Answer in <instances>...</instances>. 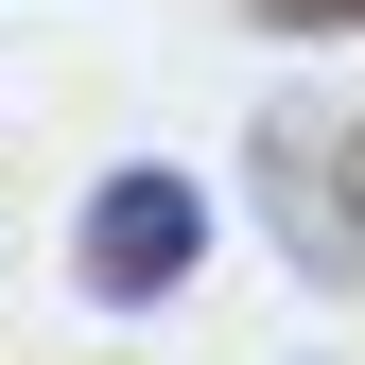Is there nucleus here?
Segmentation results:
<instances>
[{
  "instance_id": "obj_1",
  "label": "nucleus",
  "mask_w": 365,
  "mask_h": 365,
  "mask_svg": "<svg viewBox=\"0 0 365 365\" xmlns=\"http://www.w3.org/2000/svg\"><path fill=\"white\" fill-rule=\"evenodd\" d=\"M192 261H209V192L174 157H122V174H87V209H70V279L105 296V313H157V296H192Z\"/></svg>"
},
{
  "instance_id": "obj_2",
  "label": "nucleus",
  "mask_w": 365,
  "mask_h": 365,
  "mask_svg": "<svg viewBox=\"0 0 365 365\" xmlns=\"http://www.w3.org/2000/svg\"><path fill=\"white\" fill-rule=\"evenodd\" d=\"M244 192H261V226L296 244V279L365 296V209H348V140H331V122H279V105H261V140H244Z\"/></svg>"
},
{
  "instance_id": "obj_3",
  "label": "nucleus",
  "mask_w": 365,
  "mask_h": 365,
  "mask_svg": "<svg viewBox=\"0 0 365 365\" xmlns=\"http://www.w3.org/2000/svg\"><path fill=\"white\" fill-rule=\"evenodd\" d=\"M261 35H365V0H244Z\"/></svg>"
},
{
  "instance_id": "obj_4",
  "label": "nucleus",
  "mask_w": 365,
  "mask_h": 365,
  "mask_svg": "<svg viewBox=\"0 0 365 365\" xmlns=\"http://www.w3.org/2000/svg\"><path fill=\"white\" fill-rule=\"evenodd\" d=\"M348 209H365V140H348Z\"/></svg>"
}]
</instances>
